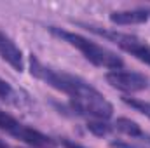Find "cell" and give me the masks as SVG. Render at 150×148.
<instances>
[{
	"label": "cell",
	"instance_id": "8",
	"mask_svg": "<svg viewBox=\"0 0 150 148\" xmlns=\"http://www.w3.org/2000/svg\"><path fill=\"white\" fill-rule=\"evenodd\" d=\"M113 129L119 131V132H122V134H126V136H129V138H133V140L142 141V143L147 145V147H150V134H147V132L140 127V124L134 122V120H131V118L119 117V118L113 122Z\"/></svg>",
	"mask_w": 150,
	"mask_h": 148
},
{
	"label": "cell",
	"instance_id": "6",
	"mask_svg": "<svg viewBox=\"0 0 150 148\" xmlns=\"http://www.w3.org/2000/svg\"><path fill=\"white\" fill-rule=\"evenodd\" d=\"M0 58L16 72L25 70V61H23V52L21 49L14 44V40L7 37L4 32H0Z\"/></svg>",
	"mask_w": 150,
	"mask_h": 148
},
{
	"label": "cell",
	"instance_id": "9",
	"mask_svg": "<svg viewBox=\"0 0 150 148\" xmlns=\"http://www.w3.org/2000/svg\"><path fill=\"white\" fill-rule=\"evenodd\" d=\"M87 131L98 138H105L108 134H112L113 131V124H110L108 120H98V118H87V124H86Z\"/></svg>",
	"mask_w": 150,
	"mask_h": 148
},
{
	"label": "cell",
	"instance_id": "7",
	"mask_svg": "<svg viewBox=\"0 0 150 148\" xmlns=\"http://www.w3.org/2000/svg\"><path fill=\"white\" fill-rule=\"evenodd\" d=\"M110 23L117 26H129V25H142L150 19V7H138V9H126L115 11L108 16Z\"/></svg>",
	"mask_w": 150,
	"mask_h": 148
},
{
	"label": "cell",
	"instance_id": "2",
	"mask_svg": "<svg viewBox=\"0 0 150 148\" xmlns=\"http://www.w3.org/2000/svg\"><path fill=\"white\" fill-rule=\"evenodd\" d=\"M49 32L54 35V37L61 38L63 42H67L68 45L75 47L89 63H93L94 66H100V68H107V70H120L124 66V61L112 51H108L107 47L89 40V38L82 37L75 32H68V30H63V28H58V26H49Z\"/></svg>",
	"mask_w": 150,
	"mask_h": 148
},
{
	"label": "cell",
	"instance_id": "4",
	"mask_svg": "<svg viewBox=\"0 0 150 148\" xmlns=\"http://www.w3.org/2000/svg\"><path fill=\"white\" fill-rule=\"evenodd\" d=\"M84 26L86 30L100 35V37L107 38L113 42L119 49H122L124 52L134 56L138 61L145 63V65H150V45L138 38L136 35H131V33H122V32H117V30H105V28H100V26H94V25H80Z\"/></svg>",
	"mask_w": 150,
	"mask_h": 148
},
{
	"label": "cell",
	"instance_id": "1",
	"mask_svg": "<svg viewBox=\"0 0 150 148\" xmlns=\"http://www.w3.org/2000/svg\"><path fill=\"white\" fill-rule=\"evenodd\" d=\"M30 73L49 87L67 94L70 98L67 108L77 117L108 120L113 115L112 103L96 87L74 73L44 65L33 54L30 56Z\"/></svg>",
	"mask_w": 150,
	"mask_h": 148
},
{
	"label": "cell",
	"instance_id": "10",
	"mask_svg": "<svg viewBox=\"0 0 150 148\" xmlns=\"http://www.w3.org/2000/svg\"><path fill=\"white\" fill-rule=\"evenodd\" d=\"M122 101H124V103H126L127 106L134 108L136 111L143 113L145 117H149V118H150V101H143V99H136V98H122Z\"/></svg>",
	"mask_w": 150,
	"mask_h": 148
},
{
	"label": "cell",
	"instance_id": "11",
	"mask_svg": "<svg viewBox=\"0 0 150 148\" xmlns=\"http://www.w3.org/2000/svg\"><path fill=\"white\" fill-rule=\"evenodd\" d=\"M14 98V89L9 82H5L4 78H0V99H11Z\"/></svg>",
	"mask_w": 150,
	"mask_h": 148
},
{
	"label": "cell",
	"instance_id": "13",
	"mask_svg": "<svg viewBox=\"0 0 150 148\" xmlns=\"http://www.w3.org/2000/svg\"><path fill=\"white\" fill-rule=\"evenodd\" d=\"M59 145L63 148H84L82 145L74 143V141H70V140H67V138H61V140H59Z\"/></svg>",
	"mask_w": 150,
	"mask_h": 148
},
{
	"label": "cell",
	"instance_id": "5",
	"mask_svg": "<svg viewBox=\"0 0 150 148\" xmlns=\"http://www.w3.org/2000/svg\"><path fill=\"white\" fill-rule=\"evenodd\" d=\"M107 82L112 85L113 89L133 94V92H140L145 91L150 85L149 77L138 72H126V70H112L105 75Z\"/></svg>",
	"mask_w": 150,
	"mask_h": 148
},
{
	"label": "cell",
	"instance_id": "12",
	"mask_svg": "<svg viewBox=\"0 0 150 148\" xmlns=\"http://www.w3.org/2000/svg\"><path fill=\"white\" fill-rule=\"evenodd\" d=\"M110 148H143L136 143H129L124 140H117V141H110Z\"/></svg>",
	"mask_w": 150,
	"mask_h": 148
},
{
	"label": "cell",
	"instance_id": "3",
	"mask_svg": "<svg viewBox=\"0 0 150 148\" xmlns=\"http://www.w3.org/2000/svg\"><path fill=\"white\" fill-rule=\"evenodd\" d=\"M0 131L7 132L9 136L26 143L32 148H54L56 141L52 138H49L47 134L40 132L37 129L23 124L21 120H18L16 117H12L11 113L0 108Z\"/></svg>",
	"mask_w": 150,
	"mask_h": 148
}]
</instances>
